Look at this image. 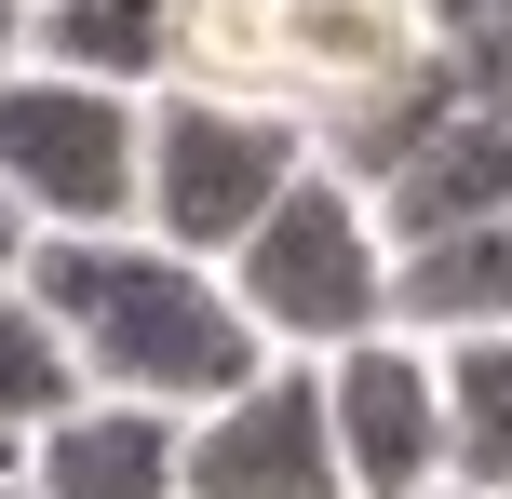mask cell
Here are the masks:
<instances>
[{"label":"cell","instance_id":"cell-1","mask_svg":"<svg viewBox=\"0 0 512 499\" xmlns=\"http://www.w3.org/2000/svg\"><path fill=\"white\" fill-rule=\"evenodd\" d=\"M27 297L54 311L81 392L95 405H149V419H203L230 405L270 338L243 324L230 270L216 257H176L162 230H41L27 243Z\"/></svg>","mask_w":512,"mask_h":499},{"label":"cell","instance_id":"cell-2","mask_svg":"<svg viewBox=\"0 0 512 499\" xmlns=\"http://www.w3.org/2000/svg\"><path fill=\"white\" fill-rule=\"evenodd\" d=\"M230 297H243V324L283 351V365H324V351H351V338H378V324H405L391 297H405V257H391V230H378V203H364V176H337L324 149H310V176L283 189L270 216L230 243Z\"/></svg>","mask_w":512,"mask_h":499},{"label":"cell","instance_id":"cell-3","mask_svg":"<svg viewBox=\"0 0 512 499\" xmlns=\"http://www.w3.org/2000/svg\"><path fill=\"white\" fill-rule=\"evenodd\" d=\"M310 176V122L230 81H176L149 95V162H135V230H162L176 257H230L256 216Z\"/></svg>","mask_w":512,"mask_h":499},{"label":"cell","instance_id":"cell-4","mask_svg":"<svg viewBox=\"0 0 512 499\" xmlns=\"http://www.w3.org/2000/svg\"><path fill=\"white\" fill-rule=\"evenodd\" d=\"M405 68H432L418 0H243V14L203 27V68L189 81L270 95V108H297V122L324 135V122H351L364 95H391Z\"/></svg>","mask_w":512,"mask_h":499},{"label":"cell","instance_id":"cell-5","mask_svg":"<svg viewBox=\"0 0 512 499\" xmlns=\"http://www.w3.org/2000/svg\"><path fill=\"white\" fill-rule=\"evenodd\" d=\"M135 162H149V95L0 68V189L27 230H135Z\"/></svg>","mask_w":512,"mask_h":499},{"label":"cell","instance_id":"cell-6","mask_svg":"<svg viewBox=\"0 0 512 499\" xmlns=\"http://www.w3.org/2000/svg\"><path fill=\"white\" fill-rule=\"evenodd\" d=\"M176 499H351L324 419V365H256L230 405L176 419Z\"/></svg>","mask_w":512,"mask_h":499},{"label":"cell","instance_id":"cell-7","mask_svg":"<svg viewBox=\"0 0 512 499\" xmlns=\"http://www.w3.org/2000/svg\"><path fill=\"white\" fill-rule=\"evenodd\" d=\"M324 419H337V473L351 499H432L445 486V365L418 324L324 351Z\"/></svg>","mask_w":512,"mask_h":499},{"label":"cell","instance_id":"cell-8","mask_svg":"<svg viewBox=\"0 0 512 499\" xmlns=\"http://www.w3.org/2000/svg\"><path fill=\"white\" fill-rule=\"evenodd\" d=\"M27 68L108 81V95H176L203 68V0H27Z\"/></svg>","mask_w":512,"mask_h":499},{"label":"cell","instance_id":"cell-9","mask_svg":"<svg viewBox=\"0 0 512 499\" xmlns=\"http://www.w3.org/2000/svg\"><path fill=\"white\" fill-rule=\"evenodd\" d=\"M27 499H176V419L149 405H81L27 446Z\"/></svg>","mask_w":512,"mask_h":499},{"label":"cell","instance_id":"cell-10","mask_svg":"<svg viewBox=\"0 0 512 499\" xmlns=\"http://www.w3.org/2000/svg\"><path fill=\"white\" fill-rule=\"evenodd\" d=\"M432 365H445V486L512 499V324L432 338Z\"/></svg>","mask_w":512,"mask_h":499},{"label":"cell","instance_id":"cell-11","mask_svg":"<svg viewBox=\"0 0 512 499\" xmlns=\"http://www.w3.org/2000/svg\"><path fill=\"white\" fill-rule=\"evenodd\" d=\"M391 311L418 338H472V324H512V216L486 230H445V243H405V297Z\"/></svg>","mask_w":512,"mask_h":499},{"label":"cell","instance_id":"cell-12","mask_svg":"<svg viewBox=\"0 0 512 499\" xmlns=\"http://www.w3.org/2000/svg\"><path fill=\"white\" fill-rule=\"evenodd\" d=\"M81 405H95V392H81L68 338H54V311L27 297V270H14V284H0V446L27 459L54 419H81Z\"/></svg>","mask_w":512,"mask_h":499},{"label":"cell","instance_id":"cell-13","mask_svg":"<svg viewBox=\"0 0 512 499\" xmlns=\"http://www.w3.org/2000/svg\"><path fill=\"white\" fill-rule=\"evenodd\" d=\"M445 68H459V95L486 108V122H512V14L472 27V41H445Z\"/></svg>","mask_w":512,"mask_h":499},{"label":"cell","instance_id":"cell-14","mask_svg":"<svg viewBox=\"0 0 512 499\" xmlns=\"http://www.w3.org/2000/svg\"><path fill=\"white\" fill-rule=\"evenodd\" d=\"M512 0H418V27H432V41H472V27H499Z\"/></svg>","mask_w":512,"mask_h":499},{"label":"cell","instance_id":"cell-15","mask_svg":"<svg viewBox=\"0 0 512 499\" xmlns=\"http://www.w3.org/2000/svg\"><path fill=\"white\" fill-rule=\"evenodd\" d=\"M27 243H41V230H27V216H14V189H0V284L27 270Z\"/></svg>","mask_w":512,"mask_h":499},{"label":"cell","instance_id":"cell-16","mask_svg":"<svg viewBox=\"0 0 512 499\" xmlns=\"http://www.w3.org/2000/svg\"><path fill=\"white\" fill-rule=\"evenodd\" d=\"M0 68H27V0H0Z\"/></svg>","mask_w":512,"mask_h":499},{"label":"cell","instance_id":"cell-17","mask_svg":"<svg viewBox=\"0 0 512 499\" xmlns=\"http://www.w3.org/2000/svg\"><path fill=\"white\" fill-rule=\"evenodd\" d=\"M0 499H27V459H14V473H0Z\"/></svg>","mask_w":512,"mask_h":499},{"label":"cell","instance_id":"cell-18","mask_svg":"<svg viewBox=\"0 0 512 499\" xmlns=\"http://www.w3.org/2000/svg\"><path fill=\"white\" fill-rule=\"evenodd\" d=\"M432 499H472V486H432Z\"/></svg>","mask_w":512,"mask_h":499},{"label":"cell","instance_id":"cell-19","mask_svg":"<svg viewBox=\"0 0 512 499\" xmlns=\"http://www.w3.org/2000/svg\"><path fill=\"white\" fill-rule=\"evenodd\" d=\"M0 473H14V446H0Z\"/></svg>","mask_w":512,"mask_h":499}]
</instances>
